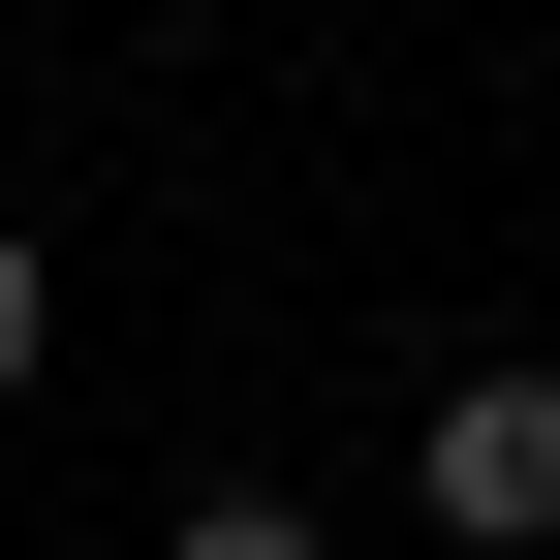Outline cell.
<instances>
[{"instance_id": "6da1fadb", "label": "cell", "mask_w": 560, "mask_h": 560, "mask_svg": "<svg viewBox=\"0 0 560 560\" xmlns=\"http://www.w3.org/2000/svg\"><path fill=\"white\" fill-rule=\"evenodd\" d=\"M405 529L436 560H560V342H467L405 405Z\"/></svg>"}, {"instance_id": "7a4b0ae2", "label": "cell", "mask_w": 560, "mask_h": 560, "mask_svg": "<svg viewBox=\"0 0 560 560\" xmlns=\"http://www.w3.org/2000/svg\"><path fill=\"white\" fill-rule=\"evenodd\" d=\"M156 560H342V499H280V467H187V499H156Z\"/></svg>"}, {"instance_id": "3957f363", "label": "cell", "mask_w": 560, "mask_h": 560, "mask_svg": "<svg viewBox=\"0 0 560 560\" xmlns=\"http://www.w3.org/2000/svg\"><path fill=\"white\" fill-rule=\"evenodd\" d=\"M62 374V219H0V405Z\"/></svg>"}]
</instances>
